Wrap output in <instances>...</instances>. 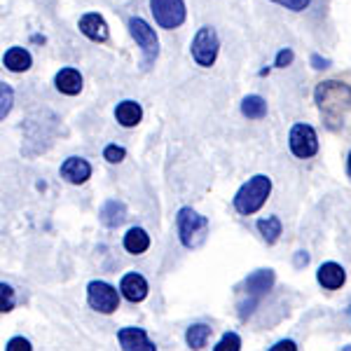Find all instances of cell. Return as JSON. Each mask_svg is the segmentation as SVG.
Segmentation results:
<instances>
[{"label":"cell","instance_id":"obj_1","mask_svg":"<svg viewBox=\"0 0 351 351\" xmlns=\"http://www.w3.org/2000/svg\"><path fill=\"white\" fill-rule=\"evenodd\" d=\"M316 104H319V110L326 117L328 127L335 129L337 124H342L344 115L351 108V87L335 80L321 82L316 87Z\"/></svg>","mask_w":351,"mask_h":351},{"label":"cell","instance_id":"obj_2","mask_svg":"<svg viewBox=\"0 0 351 351\" xmlns=\"http://www.w3.org/2000/svg\"><path fill=\"white\" fill-rule=\"evenodd\" d=\"M269 192H271V180L267 176H263V173L253 176V178L248 180V183H243L241 190L237 192L234 208L241 216H253V213L260 211L263 204L267 202Z\"/></svg>","mask_w":351,"mask_h":351},{"label":"cell","instance_id":"obj_3","mask_svg":"<svg viewBox=\"0 0 351 351\" xmlns=\"http://www.w3.org/2000/svg\"><path fill=\"white\" fill-rule=\"evenodd\" d=\"M208 232V218L199 216L192 208H180L178 211V234L183 246L188 248H197L202 246L204 239H206Z\"/></svg>","mask_w":351,"mask_h":351},{"label":"cell","instance_id":"obj_4","mask_svg":"<svg viewBox=\"0 0 351 351\" xmlns=\"http://www.w3.org/2000/svg\"><path fill=\"white\" fill-rule=\"evenodd\" d=\"M220 49V40H218V33L213 31L211 26H204L197 31L195 40H192V56L202 68H211L216 64V56Z\"/></svg>","mask_w":351,"mask_h":351},{"label":"cell","instance_id":"obj_5","mask_svg":"<svg viewBox=\"0 0 351 351\" xmlns=\"http://www.w3.org/2000/svg\"><path fill=\"white\" fill-rule=\"evenodd\" d=\"M129 33L138 43V47L143 49V68H148L160 54V40H157L155 31L150 28L148 21H143L141 16H134V19H129Z\"/></svg>","mask_w":351,"mask_h":351},{"label":"cell","instance_id":"obj_6","mask_svg":"<svg viewBox=\"0 0 351 351\" xmlns=\"http://www.w3.org/2000/svg\"><path fill=\"white\" fill-rule=\"evenodd\" d=\"M288 143H291L293 155L300 157V160H307V157H314L316 152H319V136H316L311 124H304V122H300L291 129Z\"/></svg>","mask_w":351,"mask_h":351},{"label":"cell","instance_id":"obj_7","mask_svg":"<svg viewBox=\"0 0 351 351\" xmlns=\"http://www.w3.org/2000/svg\"><path fill=\"white\" fill-rule=\"evenodd\" d=\"M150 8L162 28H178L185 21L183 0H150Z\"/></svg>","mask_w":351,"mask_h":351},{"label":"cell","instance_id":"obj_8","mask_svg":"<svg viewBox=\"0 0 351 351\" xmlns=\"http://www.w3.org/2000/svg\"><path fill=\"white\" fill-rule=\"evenodd\" d=\"M87 300L92 304V309L101 311V314H112V311L120 307V295L106 281H92L87 288Z\"/></svg>","mask_w":351,"mask_h":351},{"label":"cell","instance_id":"obj_9","mask_svg":"<svg viewBox=\"0 0 351 351\" xmlns=\"http://www.w3.org/2000/svg\"><path fill=\"white\" fill-rule=\"evenodd\" d=\"M117 337H120L124 351H157V347L150 342L145 330H141V328H122Z\"/></svg>","mask_w":351,"mask_h":351},{"label":"cell","instance_id":"obj_10","mask_svg":"<svg viewBox=\"0 0 351 351\" xmlns=\"http://www.w3.org/2000/svg\"><path fill=\"white\" fill-rule=\"evenodd\" d=\"M61 176L73 185H82L84 180L92 176V167H89L87 160L82 157H68V160L61 164Z\"/></svg>","mask_w":351,"mask_h":351},{"label":"cell","instance_id":"obj_11","mask_svg":"<svg viewBox=\"0 0 351 351\" xmlns=\"http://www.w3.org/2000/svg\"><path fill=\"white\" fill-rule=\"evenodd\" d=\"M80 31L89 38V40H96V43L108 40V24H106L104 16L96 14V12H89V14L82 16Z\"/></svg>","mask_w":351,"mask_h":351},{"label":"cell","instance_id":"obj_12","mask_svg":"<svg viewBox=\"0 0 351 351\" xmlns=\"http://www.w3.org/2000/svg\"><path fill=\"white\" fill-rule=\"evenodd\" d=\"M120 291L129 302H141V300H145V295H148V281H145L141 274L132 271V274H127L122 279Z\"/></svg>","mask_w":351,"mask_h":351},{"label":"cell","instance_id":"obj_13","mask_svg":"<svg viewBox=\"0 0 351 351\" xmlns=\"http://www.w3.org/2000/svg\"><path fill=\"white\" fill-rule=\"evenodd\" d=\"M316 279H319V284L328 288V291H337V288L344 286V281H347V274H344L342 265L337 263H326L319 267V274H316Z\"/></svg>","mask_w":351,"mask_h":351},{"label":"cell","instance_id":"obj_14","mask_svg":"<svg viewBox=\"0 0 351 351\" xmlns=\"http://www.w3.org/2000/svg\"><path fill=\"white\" fill-rule=\"evenodd\" d=\"M54 84L61 94L75 96V94L82 92V75L75 71V68H64V71L56 73Z\"/></svg>","mask_w":351,"mask_h":351},{"label":"cell","instance_id":"obj_15","mask_svg":"<svg viewBox=\"0 0 351 351\" xmlns=\"http://www.w3.org/2000/svg\"><path fill=\"white\" fill-rule=\"evenodd\" d=\"M99 216H101V223H104L106 228H117V225H122L124 220H127V206L117 199H110L101 206Z\"/></svg>","mask_w":351,"mask_h":351},{"label":"cell","instance_id":"obj_16","mask_svg":"<svg viewBox=\"0 0 351 351\" xmlns=\"http://www.w3.org/2000/svg\"><path fill=\"white\" fill-rule=\"evenodd\" d=\"M271 284H274V271L271 269H260L256 274H251L246 279V291L251 293V295H265V293L269 291Z\"/></svg>","mask_w":351,"mask_h":351},{"label":"cell","instance_id":"obj_17","mask_svg":"<svg viewBox=\"0 0 351 351\" xmlns=\"http://www.w3.org/2000/svg\"><path fill=\"white\" fill-rule=\"evenodd\" d=\"M3 64L8 66L12 73H24V71L31 68L33 59H31V54H28L24 47H12V49H8V52H5Z\"/></svg>","mask_w":351,"mask_h":351},{"label":"cell","instance_id":"obj_18","mask_svg":"<svg viewBox=\"0 0 351 351\" xmlns=\"http://www.w3.org/2000/svg\"><path fill=\"white\" fill-rule=\"evenodd\" d=\"M115 117L122 127H136L141 122V117H143V110H141V106L136 101H122L115 108Z\"/></svg>","mask_w":351,"mask_h":351},{"label":"cell","instance_id":"obj_19","mask_svg":"<svg viewBox=\"0 0 351 351\" xmlns=\"http://www.w3.org/2000/svg\"><path fill=\"white\" fill-rule=\"evenodd\" d=\"M150 246V237L145 230L141 228H134L129 230L127 234H124V248H127L129 253H134V256H141V253H145Z\"/></svg>","mask_w":351,"mask_h":351},{"label":"cell","instance_id":"obj_20","mask_svg":"<svg viewBox=\"0 0 351 351\" xmlns=\"http://www.w3.org/2000/svg\"><path fill=\"white\" fill-rule=\"evenodd\" d=\"M241 112L248 117V120H263L265 115H267V104H265L263 96H246V99L241 101Z\"/></svg>","mask_w":351,"mask_h":351},{"label":"cell","instance_id":"obj_21","mask_svg":"<svg viewBox=\"0 0 351 351\" xmlns=\"http://www.w3.org/2000/svg\"><path fill=\"white\" fill-rule=\"evenodd\" d=\"M258 230H260V234L265 237V241L274 243L281 237V220L274 216L263 218V220H258Z\"/></svg>","mask_w":351,"mask_h":351},{"label":"cell","instance_id":"obj_22","mask_svg":"<svg viewBox=\"0 0 351 351\" xmlns=\"http://www.w3.org/2000/svg\"><path fill=\"white\" fill-rule=\"evenodd\" d=\"M208 337H211V328L204 326V324L192 326V328H188V332H185V339H188V344L192 349H202Z\"/></svg>","mask_w":351,"mask_h":351},{"label":"cell","instance_id":"obj_23","mask_svg":"<svg viewBox=\"0 0 351 351\" xmlns=\"http://www.w3.org/2000/svg\"><path fill=\"white\" fill-rule=\"evenodd\" d=\"M12 104H14V92L10 84L0 82V120L8 117V112L12 110Z\"/></svg>","mask_w":351,"mask_h":351},{"label":"cell","instance_id":"obj_24","mask_svg":"<svg viewBox=\"0 0 351 351\" xmlns=\"http://www.w3.org/2000/svg\"><path fill=\"white\" fill-rule=\"evenodd\" d=\"M241 349V337L237 332H228L223 335V339L213 347V351H239Z\"/></svg>","mask_w":351,"mask_h":351},{"label":"cell","instance_id":"obj_25","mask_svg":"<svg viewBox=\"0 0 351 351\" xmlns=\"http://www.w3.org/2000/svg\"><path fill=\"white\" fill-rule=\"evenodd\" d=\"M14 307V291L10 286L0 284V311H12Z\"/></svg>","mask_w":351,"mask_h":351},{"label":"cell","instance_id":"obj_26","mask_svg":"<svg viewBox=\"0 0 351 351\" xmlns=\"http://www.w3.org/2000/svg\"><path fill=\"white\" fill-rule=\"evenodd\" d=\"M271 3L281 5L286 10H293V12H302V10L309 8V0H271Z\"/></svg>","mask_w":351,"mask_h":351},{"label":"cell","instance_id":"obj_27","mask_svg":"<svg viewBox=\"0 0 351 351\" xmlns=\"http://www.w3.org/2000/svg\"><path fill=\"white\" fill-rule=\"evenodd\" d=\"M124 155H127V150L120 148V145H108V148L104 150V157L108 160L110 164H117L124 160Z\"/></svg>","mask_w":351,"mask_h":351},{"label":"cell","instance_id":"obj_28","mask_svg":"<svg viewBox=\"0 0 351 351\" xmlns=\"http://www.w3.org/2000/svg\"><path fill=\"white\" fill-rule=\"evenodd\" d=\"M8 351H31V342L24 337H12L8 342Z\"/></svg>","mask_w":351,"mask_h":351},{"label":"cell","instance_id":"obj_29","mask_svg":"<svg viewBox=\"0 0 351 351\" xmlns=\"http://www.w3.org/2000/svg\"><path fill=\"white\" fill-rule=\"evenodd\" d=\"M293 64V49H281L279 54H276V61H274V66H279V68H286V66H291Z\"/></svg>","mask_w":351,"mask_h":351},{"label":"cell","instance_id":"obj_30","mask_svg":"<svg viewBox=\"0 0 351 351\" xmlns=\"http://www.w3.org/2000/svg\"><path fill=\"white\" fill-rule=\"evenodd\" d=\"M269 351H298V347L293 339H281V342H276Z\"/></svg>","mask_w":351,"mask_h":351},{"label":"cell","instance_id":"obj_31","mask_svg":"<svg viewBox=\"0 0 351 351\" xmlns=\"http://www.w3.org/2000/svg\"><path fill=\"white\" fill-rule=\"evenodd\" d=\"M311 66L319 68V71H321V68H328V66H330V61L324 59V56H319V54H314V56H311Z\"/></svg>","mask_w":351,"mask_h":351},{"label":"cell","instance_id":"obj_32","mask_svg":"<svg viewBox=\"0 0 351 351\" xmlns=\"http://www.w3.org/2000/svg\"><path fill=\"white\" fill-rule=\"evenodd\" d=\"M347 171H349V176H351V152H349V162H347Z\"/></svg>","mask_w":351,"mask_h":351}]
</instances>
